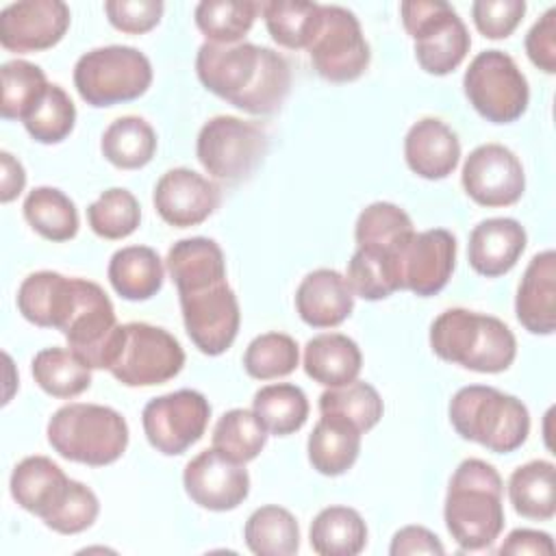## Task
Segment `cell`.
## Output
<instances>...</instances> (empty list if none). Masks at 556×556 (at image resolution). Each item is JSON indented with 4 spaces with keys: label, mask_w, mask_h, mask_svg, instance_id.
I'll list each match as a JSON object with an SVG mask.
<instances>
[{
    "label": "cell",
    "mask_w": 556,
    "mask_h": 556,
    "mask_svg": "<svg viewBox=\"0 0 556 556\" xmlns=\"http://www.w3.org/2000/svg\"><path fill=\"white\" fill-rule=\"evenodd\" d=\"M243 539L256 556H291L300 549V526L287 508L267 504L248 517Z\"/></svg>",
    "instance_id": "836d02e7"
},
{
    "label": "cell",
    "mask_w": 556,
    "mask_h": 556,
    "mask_svg": "<svg viewBox=\"0 0 556 556\" xmlns=\"http://www.w3.org/2000/svg\"><path fill=\"white\" fill-rule=\"evenodd\" d=\"M460 182L465 193L480 206L497 208L521 200L526 174L517 154L502 143H482L469 152Z\"/></svg>",
    "instance_id": "9a60e30c"
},
{
    "label": "cell",
    "mask_w": 556,
    "mask_h": 556,
    "mask_svg": "<svg viewBox=\"0 0 556 556\" xmlns=\"http://www.w3.org/2000/svg\"><path fill=\"white\" fill-rule=\"evenodd\" d=\"M48 443L65 460L104 467L128 445V424L111 406L72 402L56 408L46 428Z\"/></svg>",
    "instance_id": "8992f818"
},
{
    "label": "cell",
    "mask_w": 556,
    "mask_h": 556,
    "mask_svg": "<svg viewBox=\"0 0 556 556\" xmlns=\"http://www.w3.org/2000/svg\"><path fill=\"white\" fill-rule=\"evenodd\" d=\"M319 413L345 419L361 432H367L382 419L384 404L369 382L354 380L343 387H328L319 395Z\"/></svg>",
    "instance_id": "ab89813d"
},
{
    "label": "cell",
    "mask_w": 556,
    "mask_h": 556,
    "mask_svg": "<svg viewBox=\"0 0 556 556\" xmlns=\"http://www.w3.org/2000/svg\"><path fill=\"white\" fill-rule=\"evenodd\" d=\"M30 371L41 391L61 400L76 397L91 384V367L65 348H46L37 352Z\"/></svg>",
    "instance_id": "d590c367"
},
{
    "label": "cell",
    "mask_w": 556,
    "mask_h": 556,
    "mask_svg": "<svg viewBox=\"0 0 556 556\" xmlns=\"http://www.w3.org/2000/svg\"><path fill=\"white\" fill-rule=\"evenodd\" d=\"M528 59L545 74L556 72V9H547L526 35Z\"/></svg>",
    "instance_id": "681fc988"
},
{
    "label": "cell",
    "mask_w": 556,
    "mask_h": 556,
    "mask_svg": "<svg viewBox=\"0 0 556 556\" xmlns=\"http://www.w3.org/2000/svg\"><path fill=\"white\" fill-rule=\"evenodd\" d=\"M430 348L441 361L478 374L506 371L517 356V339L502 319L467 308H447L432 321Z\"/></svg>",
    "instance_id": "277c9868"
},
{
    "label": "cell",
    "mask_w": 556,
    "mask_h": 556,
    "mask_svg": "<svg viewBox=\"0 0 556 556\" xmlns=\"http://www.w3.org/2000/svg\"><path fill=\"white\" fill-rule=\"evenodd\" d=\"M306 50L315 72L330 83L361 78L371 61L358 17L339 4H321V20Z\"/></svg>",
    "instance_id": "7c38bea8"
},
{
    "label": "cell",
    "mask_w": 556,
    "mask_h": 556,
    "mask_svg": "<svg viewBox=\"0 0 556 556\" xmlns=\"http://www.w3.org/2000/svg\"><path fill=\"white\" fill-rule=\"evenodd\" d=\"M404 159L426 180L447 178L460 161L458 135L439 117H421L404 137Z\"/></svg>",
    "instance_id": "603a6c76"
},
{
    "label": "cell",
    "mask_w": 556,
    "mask_h": 556,
    "mask_svg": "<svg viewBox=\"0 0 556 556\" xmlns=\"http://www.w3.org/2000/svg\"><path fill=\"white\" fill-rule=\"evenodd\" d=\"M298 365V343L285 332H265L254 337L243 354V369L256 380L285 378L293 374Z\"/></svg>",
    "instance_id": "f6af8a7d"
},
{
    "label": "cell",
    "mask_w": 556,
    "mask_h": 556,
    "mask_svg": "<svg viewBox=\"0 0 556 556\" xmlns=\"http://www.w3.org/2000/svg\"><path fill=\"white\" fill-rule=\"evenodd\" d=\"M556 467L552 460H530L508 478V500L517 515L549 521L556 513Z\"/></svg>",
    "instance_id": "f546056e"
},
{
    "label": "cell",
    "mask_w": 556,
    "mask_h": 556,
    "mask_svg": "<svg viewBox=\"0 0 556 556\" xmlns=\"http://www.w3.org/2000/svg\"><path fill=\"white\" fill-rule=\"evenodd\" d=\"M295 311L313 328H334L352 315L354 293L343 274L319 267L308 271L298 285Z\"/></svg>",
    "instance_id": "d4e9b609"
},
{
    "label": "cell",
    "mask_w": 556,
    "mask_h": 556,
    "mask_svg": "<svg viewBox=\"0 0 556 556\" xmlns=\"http://www.w3.org/2000/svg\"><path fill=\"white\" fill-rule=\"evenodd\" d=\"M415 232L413 219L393 202H371L365 206L354 226L358 248L393 254Z\"/></svg>",
    "instance_id": "f35d334b"
},
{
    "label": "cell",
    "mask_w": 556,
    "mask_h": 556,
    "mask_svg": "<svg viewBox=\"0 0 556 556\" xmlns=\"http://www.w3.org/2000/svg\"><path fill=\"white\" fill-rule=\"evenodd\" d=\"M106 276L119 298L141 302L161 291L165 269L156 250L148 245H126L111 256Z\"/></svg>",
    "instance_id": "83f0119b"
},
{
    "label": "cell",
    "mask_w": 556,
    "mask_h": 556,
    "mask_svg": "<svg viewBox=\"0 0 556 556\" xmlns=\"http://www.w3.org/2000/svg\"><path fill=\"white\" fill-rule=\"evenodd\" d=\"M182 484L193 504L206 510L226 513L248 497L250 473L243 463L211 447L202 450L185 465Z\"/></svg>",
    "instance_id": "e0dca14e"
},
{
    "label": "cell",
    "mask_w": 556,
    "mask_h": 556,
    "mask_svg": "<svg viewBox=\"0 0 556 556\" xmlns=\"http://www.w3.org/2000/svg\"><path fill=\"white\" fill-rule=\"evenodd\" d=\"M308 539L321 556H356L367 545V523L350 506H328L313 519Z\"/></svg>",
    "instance_id": "4dcf8cb0"
},
{
    "label": "cell",
    "mask_w": 556,
    "mask_h": 556,
    "mask_svg": "<svg viewBox=\"0 0 556 556\" xmlns=\"http://www.w3.org/2000/svg\"><path fill=\"white\" fill-rule=\"evenodd\" d=\"M211 417L208 400L195 389H178L150 400L141 413L148 443L165 454L187 452L206 432Z\"/></svg>",
    "instance_id": "4fadbf2b"
},
{
    "label": "cell",
    "mask_w": 556,
    "mask_h": 556,
    "mask_svg": "<svg viewBox=\"0 0 556 556\" xmlns=\"http://www.w3.org/2000/svg\"><path fill=\"white\" fill-rule=\"evenodd\" d=\"M200 83L222 100L252 115L280 111L291 91V70L287 59L258 43H208L195 54Z\"/></svg>",
    "instance_id": "6da1fadb"
},
{
    "label": "cell",
    "mask_w": 556,
    "mask_h": 556,
    "mask_svg": "<svg viewBox=\"0 0 556 556\" xmlns=\"http://www.w3.org/2000/svg\"><path fill=\"white\" fill-rule=\"evenodd\" d=\"M406 33L415 41L419 67L434 76L454 72L471 48L465 22L443 0H406L400 4Z\"/></svg>",
    "instance_id": "9c48e42d"
},
{
    "label": "cell",
    "mask_w": 556,
    "mask_h": 556,
    "mask_svg": "<svg viewBox=\"0 0 556 556\" xmlns=\"http://www.w3.org/2000/svg\"><path fill=\"white\" fill-rule=\"evenodd\" d=\"M258 11L271 39L289 50H306L321 20V4L304 0H267Z\"/></svg>",
    "instance_id": "e575fe53"
},
{
    "label": "cell",
    "mask_w": 556,
    "mask_h": 556,
    "mask_svg": "<svg viewBox=\"0 0 556 556\" xmlns=\"http://www.w3.org/2000/svg\"><path fill=\"white\" fill-rule=\"evenodd\" d=\"M63 0H22L0 11V43L11 52H41L56 46L70 28Z\"/></svg>",
    "instance_id": "d6986e66"
},
{
    "label": "cell",
    "mask_w": 556,
    "mask_h": 556,
    "mask_svg": "<svg viewBox=\"0 0 556 556\" xmlns=\"http://www.w3.org/2000/svg\"><path fill=\"white\" fill-rule=\"evenodd\" d=\"M391 556H415V554H445L443 543L434 532L424 526H404L400 528L389 545Z\"/></svg>",
    "instance_id": "f907efd6"
},
{
    "label": "cell",
    "mask_w": 556,
    "mask_h": 556,
    "mask_svg": "<svg viewBox=\"0 0 556 556\" xmlns=\"http://www.w3.org/2000/svg\"><path fill=\"white\" fill-rule=\"evenodd\" d=\"M87 222L89 228L102 239H126L139 228L141 206L128 189L111 187L87 206Z\"/></svg>",
    "instance_id": "ee69618b"
},
{
    "label": "cell",
    "mask_w": 556,
    "mask_h": 556,
    "mask_svg": "<svg viewBox=\"0 0 556 556\" xmlns=\"http://www.w3.org/2000/svg\"><path fill=\"white\" fill-rule=\"evenodd\" d=\"M185 330L191 343L206 356L224 354L237 339L241 313L228 280L198 291L178 293Z\"/></svg>",
    "instance_id": "5bb4252c"
},
{
    "label": "cell",
    "mask_w": 556,
    "mask_h": 556,
    "mask_svg": "<svg viewBox=\"0 0 556 556\" xmlns=\"http://www.w3.org/2000/svg\"><path fill=\"white\" fill-rule=\"evenodd\" d=\"M213 447L237 463L254 460L267 443V430L248 408H230L213 428Z\"/></svg>",
    "instance_id": "7bdbcfd3"
},
{
    "label": "cell",
    "mask_w": 556,
    "mask_h": 556,
    "mask_svg": "<svg viewBox=\"0 0 556 556\" xmlns=\"http://www.w3.org/2000/svg\"><path fill=\"white\" fill-rule=\"evenodd\" d=\"M24 217L30 228L48 241H70L78 232V208L56 187H35L24 200Z\"/></svg>",
    "instance_id": "d6a6232c"
},
{
    "label": "cell",
    "mask_w": 556,
    "mask_h": 556,
    "mask_svg": "<svg viewBox=\"0 0 556 556\" xmlns=\"http://www.w3.org/2000/svg\"><path fill=\"white\" fill-rule=\"evenodd\" d=\"M528 235L513 217L482 219L469 232L467 258L476 274L497 278L508 274L523 254Z\"/></svg>",
    "instance_id": "7402d4cb"
},
{
    "label": "cell",
    "mask_w": 556,
    "mask_h": 556,
    "mask_svg": "<svg viewBox=\"0 0 556 556\" xmlns=\"http://www.w3.org/2000/svg\"><path fill=\"white\" fill-rule=\"evenodd\" d=\"M152 202L165 224L189 228L202 224L217 211L222 189L189 167H174L156 180Z\"/></svg>",
    "instance_id": "ffe728a7"
},
{
    "label": "cell",
    "mask_w": 556,
    "mask_h": 556,
    "mask_svg": "<svg viewBox=\"0 0 556 556\" xmlns=\"http://www.w3.org/2000/svg\"><path fill=\"white\" fill-rule=\"evenodd\" d=\"M102 156L119 169H139L156 152V132L139 115H122L109 124L100 139Z\"/></svg>",
    "instance_id": "1f68e13d"
},
{
    "label": "cell",
    "mask_w": 556,
    "mask_h": 556,
    "mask_svg": "<svg viewBox=\"0 0 556 556\" xmlns=\"http://www.w3.org/2000/svg\"><path fill=\"white\" fill-rule=\"evenodd\" d=\"M165 4L161 0H109L104 2V13L122 33L141 35L152 30L163 15Z\"/></svg>",
    "instance_id": "c3c4849f"
},
{
    "label": "cell",
    "mask_w": 556,
    "mask_h": 556,
    "mask_svg": "<svg viewBox=\"0 0 556 556\" xmlns=\"http://www.w3.org/2000/svg\"><path fill=\"white\" fill-rule=\"evenodd\" d=\"M397 252L387 254L378 250L356 248V252L348 263V276H345L352 293L363 300L376 302L400 291V276H397V263H395Z\"/></svg>",
    "instance_id": "60d3db41"
},
{
    "label": "cell",
    "mask_w": 556,
    "mask_h": 556,
    "mask_svg": "<svg viewBox=\"0 0 556 556\" xmlns=\"http://www.w3.org/2000/svg\"><path fill=\"white\" fill-rule=\"evenodd\" d=\"M252 410L267 432L287 437L298 432L308 419L306 393L291 382L265 384L254 393Z\"/></svg>",
    "instance_id": "8d00e7d4"
},
{
    "label": "cell",
    "mask_w": 556,
    "mask_h": 556,
    "mask_svg": "<svg viewBox=\"0 0 556 556\" xmlns=\"http://www.w3.org/2000/svg\"><path fill=\"white\" fill-rule=\"evenodd\" d=\"M11 495L59 534H78L93 526L100 513L96 493L65 476L48 456H26L11 473Z\"/></svg>",
    "instance_id": "7a4b0ae2"
},
{
    "label": "cell",
    "mask_w": 556,
    "mask_h": 556,
    "mask_svg": "<svg viewBox=\"0 0 556 556\" xmlns=\"http://www.w3.org/2000/svg\"><path fill=\"white\" fill-rule=\"evenodd\" d=\"M152 85L150 59L132 46L93 48L74 65V87L91 106L137 100Z\"/></svg>",
    "instance_id": "ba28073f"
},
{
    "label": "cell",
    "mask_w": 556,
    "mask_h": 556,
    "mask_svg": "<svg viewBox=\"0 0 556 556\" xmlns=\"http://www.w3.org/2000/svg\"><path fill=\"white\" fill-rule=\"evenodd\" d=\"M2 102L0 113L4 119L24 122L26 115L37 106V102L48 91L50 83L43 70L30 61L13 59L2 63Z\"/></svg>",
    "instance_id": "b9f144b4"
},
{
    "label": "cell",
    "mask_w": 556,
    "mask_h": 556,
    "mask_svg": "<svg viewBox=\"0 0 556 556\" xmlns=\"http://www.w3.org/2000/svg\"><path fill=\"white\" fill-rule=\"evenodd\" d=\"M80 280L50 269L28 274L17 289V311L39 328L63 332L78 308Z\"/></svg>",
    "instance_id": "44dd1931"
},
{
    "label": "cell",
    "mask_w": 556,
    "mask_h": 556,
    "mask_svg": "<svg viewBox=\"0 0 556 556\" xmlns=\"http://www.w3.org/2000/svg\"><path fill=\"white\" fill-rule=\"evenodd\" d=\"M361 430L345 419L321 415L308 434V463L324 476H341L358 458Z\"/></svg>",
    "instance_id": "f1b7e54d"
},
{
    "label": "cell",
    "mask_w": 556,
    "mask_h": 556,
    "mask_svg": "<svg viewBox=\"0 0 556 556\" xmlns=\"http://www.w3.org/2000/svg\"><path fill=\"white\" fill-rule=\"evenodd\" d=\"M515 315L532 334H552L556 328V252L534 254L521 276Z\"/></svg>",
    "instance_id": "cb8c5ba5"
},
{
    "label": "cell",
    "mask_w": 556,
    "mask_h": 556,
    "mask_svg": "<svg viewBox=\"0 0 556 556\" xmlns=\"http://www.w3.org/2000/svg\"><path fill=\"white\" fill-rule=\"evenodd\" d=\"M185 367V350L165 328L130 321L119 324L106 369L126 387H154Z\"/></svg>",
    "instance_id": "52a82bcc"
},
{
    "label": "cell",
    "mask_w": 556,
    "mask_h": 556,
    "mask_svg": "<svg viewBox=\"0 0 556 556\" xmlns=\"http://www.w3.org/2000/svg\"><path fill=\"white\" fill-rule=\"evenodd\" d=\"M502 556L504 554H515V556H523V554H532V556H552L556 552V545L552 541V536L543 530H530V528H517L513 530L506 541L500 545L497 549Z\"/></svg>",
    "instance_id": "816d5d0a"
},
{
    "label": "cell",
    "mask_w": 556,
    "mask_h": 556,
    "mask_svg": "<svg viewBox=\"0 0 556 556\" xmlns=\"http://www.w3.org/2000/svg\"><path fill=\"white\" fill-rule=\"evenodd\" d=\"M2 161V174H0V200L7 204L11 200H15L26 185V172L22 167V163L11 154V152H2L0 154Z\"/></svg>",
    "instance_id": "f5cc1de1"
},
{
    "label": "cell",
    "mask_w": 556,
    "mask_h": 556,
    "mask_svg": "<svg viewBox=\"0 0 556 556\" xmlns=\"http://www.w3.org/2000/svg\"><path fill=\"white\" fill-rule=\"evenodd\" d=\"M167 271L178 293L204 289L226 280V258L217 241L208 237H189L176 241L167 252Z\"/></svg>",
    "instance_id": "484cf974"
},
{
    "label": "cell",
    "mask_w": 556,
    "mask_h": 556,
    "mask_svg": "<svg viewBox=\"0 0 556 556\" xmlns=\"http://www.w3.org/2000/svg\"><path fill=\"white\" fill-rule=\"evenodd\" d=\"M400 291L419 298L437 295L445 289L456 265V237L445 228L413 232L397 252Z\"/></svg>",
    "instance_id": "2e32d148"
},
{
    "label": "cell",
    "mask_w": 556,
    "mask_h": 556,
    "mask_svg": "<svg viewBox=\"0 0 556 556\" xmlns=\"http://www.w3.org/2000/svg\"><path fill=\"white\" fill-rule=\"evenodd\" d=\"M469 104L493 124L519 119L530 102V87L515 59L502 50L478 52L463 76Z\"/></svg>",
    "instance_id": "8fae6325"
},
{
    "label": "cell",
    "mask_w": 556,
    "mask_h": 556,
    "mask_svg": "<svg viewBox=\"0 0 556 556\" xmlns=\"http://www.w3.org/2000/svg\"><path fill=\"white\" fill-rule=\"evenodd\" d=\"M363 354L354 339L341 332H324L304 348V371L324 387H343L358 378Z\"/></svg>",
    "instance_id": "4316f807"
},
{
    "label": "cell",
    "mask_w": 556,
    "mask_h": 556,
    "mask_svg": "<svg viewBox=\"0 0 556 556\" xmlns=\"http://www.w3.org/2000/svg\"><path fill=\"white\" fill-rule=\"evenodd\" d=\"M258 15V2L252 0H202L193 20L208 43H241Z\"/></svg>",
    "instance_id": "74e56055"
},
{
    "label": "cell",
    "mask_w": 556,
    "mask_h": 556,
    "mask_svg": "<svg viewBox=\"0 0 556 556\" xmlns=\"http://www.w3.org/2000/svg\"><path fill=\"white\" fill-rule=\"evenodd\" d=\"M269 150L267 132L235 115H215L198 132L195 154L200 165L217 180L237 185L248 180Z\"/></svg>",
    "instance_id": "30bf717a"
},
{
    "label": "cell",
    "mask_w": 556,
    "mask_h": 556,
    "mask_svg": "<svg viewBox=\"0 0 556 556\" xmlns=\"http://www.w3.org/2000/svg\"><path fill=\"white\" fill-rule=\"evenodd\" d=\"M117 328L111 298L100 285L83 278L78 308L63 330L67 348L91 369H106Z\"/></svg>",
    "instance_id": "ac0fdd59"
},
{
    "label": "cell",
    "mask_w": 556,
    "mask_h": 556,
    "mask_svg": "<svg viewBox=\"0 0 556 556\" xmlns=\"http://www.w3.org/2000/svg\"><path fill=\"white\" fill-rule=\"evenodd\" d=\"M504 482L500 471L480 458H465L452 473L443 519L460 549L478 552L504 530Z\"/></svg>",
    "instance_id": "3957f363"
},
{
    "label": "cell",
    "mask_w": 556,
    "mask_h": 556,
    "mask_svg": "<svg viewBox=\"0 0 556 556\" xmlns=\"http://www.w3.org/2000/svg\"><path fill=\"white\" fill-rule=\"evenodd\" d=\"M450 421L463 439L480 443L495 454L519 450L530 434L526 404L484 384H469L454 393L450 400Z\"/></svg>",
    "instance_id": "5b68a950"
},
{
    "label": "cell",
    "mask_w": 556,
    "mask_h": 556,
    "mask_svg": "<svg viewBox=\"0 0 556 556\" xmlns=\"http://www.w3.org/2000/svg\"><path fill=\"white\" fill-rule=\"evenodd\" d=\"M526 13L523 0H476L471 17L486 39H506L519 26Z\"/></svg>",
    "instance_id": "7dc6e473"
},
{
    "label": "cell",
    "mask_w": 556,
    "mask_h": 556,
    "mask_svg": "<svg viewBox=\"0 0 556 556\" xmlns=\"http://www.w3.org/2000/svg\"><path fill=\"white\" fill-rule=\"evenodd\" d=\"M26 132L39 143H61L76 124V106L61 85L50 83L43 98L22 122Z\"/></svg>",
    "instance_id": "bcb514c9"
}]
</instances>
